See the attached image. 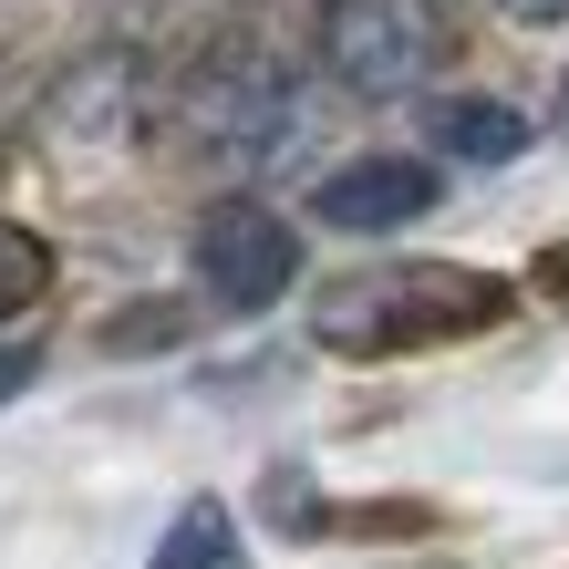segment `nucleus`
Here are the masks:
<instances>
[{
	"instance_id": "f8f14e48",
	"label": "nucleus",
	"mask_w": 569,
	"mask_h": 569,
	"mask_svg": "<svg viewBox=\"0 0 569 569\" xmlns=\"http://www.w3.org/2000/svg\"><path fill=\"white\" fill-rule=\"evenodd\" d=\"M559 124H569V83H559Z\"/></svg>"
},
{
	"instance_id": "9d476101",
	"label": "nucleus",
	"mask_w": 569,
	"mask_h": 569,
	"mask_svg": "<svg viewBox=\"0 0 569 569\" xmlns=\"http://www.w3.org/2000/svg\"><path fill=\"white\" fill-rule=\"evenodd\" d=\"M42 373V352H21V342H0V405H11V393Z\"/></svg>"
},
{
	"instance_id": "f257e3e1",
	"label": "nucleus",
	"mask_w": 569,
	"mask_h": 569,
	"mask_svg": "<svg viewBox=\"0 0 569 569\" xmlns=\"http://www.w3.org/2000/svg\"><path fill=\"white\" fill-rule=\"evenodd\" d=\"M487 321H508V280L456 270V259L362 270V280H331V290L311 300V342H321V352H352V362L425 352V342H466V331H487Z\"/></svg>"
},
{
	"instance_id": "0eeeda50",
	"label": "nucleus",
	"mask_w": 569,
	"mask_h": 569,
	"mask_svg": "<svg viewBox=\"0 0 569 569\" xmlns=\"http://www.w3.org/2000/svg\"><path fill=\"white\" fill-rule=\"evenodd\" d=\"M425 136H435V156H456V166H518L528 156V114L497 104V93H446V104L425 114Z\"/></svg>"
},
{
	"instance_id": "6e6552de",
	"label": "nucleus",
	"mask_w": 569,
	"mask_h": 569,
	"mask_svg": "<svg viewBox=\"0 0 569 569\" xmlns=\"http://www.w3.org/2000/svg\"><path fill=\"white\" fill-rule=\"evenodd\" d=\"M146 569H249L239 518H228L218 497H187V508H177V528L156 539V559H146Z\"/></svg>"
},
{
	"instance_id": "9b49d317",
	"label": "nucleus",
	"mask_w": 569,
	"mask_h": 569,
	"mask_svg": "<svg viewBox=\"0 0 569 569\" xmlns=\"http://www.w3.org/2000/svg\"><path fill=\"white\" fill-rule=\"evenodd\" d=\"M508 21H569V0H497Z\"/></svg>"
},
{
	"instance_id": "423d86ee",
	"label": "nucleus",
	"mask_w": 569,
	"mask_h": 569,
	"mask_svg": "<svg viewBox=\"0 0 569 569\" xmlns=\"http://www.w3.org/2000/svg\"><path fill=\"white\" fill-rule=\"evenodd\" d=\"M42 136H52V146H83V136L114 146V136H136V62H83V73L52 93Z\"/></svg>"
},
{
	"instance_id": "f03ea898",
	"label": "nucleus",
	"mask_w": 569,
	"mask_h": 569,
	"mask_svg": "<svg viewBox=\"0 0 569 569\" xmlns=\"http://www.w3.org/2000/svg\"><path fill=\"white\" fill-rule=\"evenodd\" d=\"M187 136L218 166H239V177H270V166H290L311 146V83L270 52H218L187 83Z\"/></svg>"
},
{
	"instance_id": "7ed1b4c3",
	"label": "nucleus",
	"mask_w": 569,
	"mask_h": 569,
	"mask_svg": "<svg viewBox=\"0 0 569 569\" xmlns=\"http://www.w3.org/2000/svg\"><path fill=\"white\" fill-rule=\"evenodd\" d=\"M446 62V11L435 0H321V73L362 104H405Z\"/></svg>"
},
{
	"instance_id": "1a4fd4ad",
	"label": "nucleus",
	"mask_w": 569,
	"mask_h": 569,
	"mask_svg": "<svg viewBox=\"0 0 569 569\" xmlns=\"http://www.w3.org/2000/svg\"><path fill=\"white\" fill-rule=\"evenodd\" d=\"M42 290H52V249L31 239V228H11V218H0V321H11V311H31Z\"/></svg>"
},
{
	"instance_id": "39448f33",
	"label": "nucleus",
	"mask_w": 569,
	"mask_h": 569,
	"mask_svg": "<svg viewBox=\"0 0 569 569\" xmlns=\"http://www.w3.org/2000/svg\"><path fill=\"white\" fill-rule=\"evenodd\" d=\"M425 208H435V166L425 156H352V166H331L321 197H311V218L342 228V239H393V228H415Z\"/></svg>"
},
{
	"instance_id": "20e7f679",
	"label": "nucleus",
	"mask_w": 569,
	"mask_h": 569,
	"mask_svg": "<svg viewBox=\"0 0 569 569\" xmlns=\"http://www.w3.org/2000/svg\"><path fill=\"white\" fill-rule=\"evenodd\" d=\"M197 280H208L218 311H270V300L300 280V228L259 197H218L197 218Z\"/></svg>"
}]
</instances>
